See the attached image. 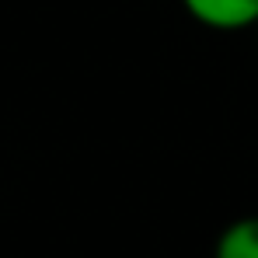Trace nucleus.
<instances>
[{
  "label": "nucleus",
  "instance_id": "f03ea898",
  "mask_svg": "<svg viewBox=\"0 0 258 258\" xmlns=\"http://www.w3.org/2000/svg\"><path fill=\"white\" fill-rule=\"evenodd\" d=\"M213 258H258V216L234 220L216 237Z\"/></svg>",
  "mask_w": 258,
  "mask_h": 258
},
{
  "label": "nucleus",
  "instance_id": "f257e3e1",
  "mask_svg": "<svg viewBox=\"0 0 258 258\" xmlns=\"http://www.w3.org/2000/svg\"><path fill=\"white\" fill-rule=\"evenodd\" d=\"M181 7L213 32H241L258 25V0H181Z\"/></svg>",
  "mask_w": 258,
  "mask_h": 258
}]
</instances>
